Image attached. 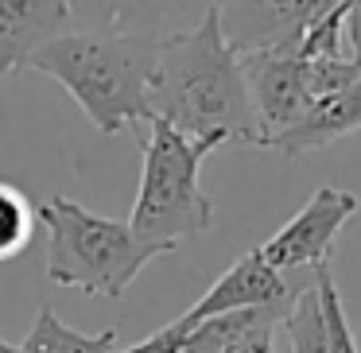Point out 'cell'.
<instances>
[{"mask_svg":"<svg viewBox=\"0 0 361 353\" xmlns=\"http://www.w3.org/2000/svg\"><path fill=\"white\" fill-rule=\"evenodd\" d=\"M311 283H314V268H276L264 260L260 249H249L206 287V295L183 318L195 326L198 318L237 311V306H283L288 311Z\"/></svg>","mask_w":361,"mask_h":353,"instance_id":"7","label":"cell"},{"mask_svg":"<svg viewBox=\"0 0 361 353\" xmlns=\"http://www.w3.org/2000/svg\"><path fill=\"white\" fill-rule=\"evenodd\" d=\"M249 97L260 120V144L299 120L322 94L350 86L361 70L353 55H303L299 47H268L241 55Z\"/></svg>","mask_w":361,"mask_h":353,"instance_id":"5","label":"cell"},{"mask_svg":"<svg viewBox=\"0 0 361 353\" xmlns=\"http://www.w3.org/2000/svg\"><path fill=\"white\" fill-rule=\"evenodd\" d=\"M152 117L171 120L195 140L260 144V120L249 97L241 55L221 35L218 8H206L190 27L159 35L148 86Z\"/></svg>","mask_w":361,"mask_h":353,"instance_id":"1","label":"cell"},{"mask_svg":"<svg viewBox=\"0 0 361 353\" xmlns=\"http://www.w3.org/2000/svg\"><path fill=\"white\" fill-rule=\"evenodd\" d=\"M187 330H190V322H187V318H175V322H167L164 330L148 334L144 342L125 345V349H113V353H183V342H187Z\"/></svg>","mask_w":361,"mask_h":353,"instance_id":"16","label":"cell"},{"mask_svg":"<svg viewBox=\"0 0 361 353\" xmlns=\"http://www.w3.org/2000/svg\"><path fill=\"white\" fill-rule=\"evenodd\" d=\"M272 334H276V326H260V330H252V334L237 337V342L221 345L218 353H276Z\"/></svg>","mask_w":361,"mask_h":353,"instance_id":"17","label":"cell"},{"mask_svg":"<svg viewBox=\"0 0 361 353\" xmlns=\"http://www.w3.org/2000/svg\"><path fill=\"white\" fill-rule=\"evenodd\" d=\"M156 35L66 27L32 55V66L55 78L78 101L86 120L117 136L152 120L148 86L156 66Z\"/></svg>","mask_w":361,"mask_h":353,"instance_id":"2","label":"cell"},{"mask_svg":"<svg viewBox=\"0 0 361 353\" xmlns=\"http://www.w3.org/2000/svg\"><path fill=\"white\" fill-rule=\"evenodd\" d=\"M357 206L361 202H357L353 190L319 187L288 225H280L264 244H260V252H264V260L276 268H319V264H326L330 249H334V237L350 225Z\"/></svg>","mask_w":361,"mask_h":353,"instance_id":"8","label":"cell"},{"mask_svg":"<svg viewBox=\"0 0 361 353\" xmlns=\"http://www.w3.org/2000/svg\"><path fill=\"white\" fill-rule=\"evenodd\" d=\"M350 132H361V70L350 86L322 94L303 117L272 132L260 148H272L280 156H307V151H319Z\"/></svg>","mask_w":361,"mask_h":353,"instance_id":"9","label":"cell"},{"mask_svg":"<svg viewBox=\"0 0 361 353\" xmlns=\"http://www.w3.org/2000/svg\"><path fill=\"white\" fill-rule=\"evenodd\" d=\"M35 213L47 229V280L82 295L121 299L152 260L171 252L140 237L128 221L102 218L63 194H51Z\"/></svg>","mask_w":361,"mask_h":353,"instance_id":"3","label":"cell"},{"mask_svg":"<svg viewBox=\"0 0 361 353\" xmlns=\"http://www.w3.org/2000/svg\"><path fill=\"white\" fill-rule=\"evenodd\" d=\"M0 353H20V345H12V342H4V337H0Z\"/></svg>","mask_w":361,"mask_h":353,"instance_id":"19","label":"cell"},{"mask_svg":"<svg viewBox=\"0 0 361 353\" xmlns=\"http://www.w3.org/2000/svg\"><path fill=\"white\" fill-rule=\"evenodd\" d=\"M280 326L291 342V353H330V330H326V311H322L319 280L288 306Z\"/></svg>","mask_w":361,"mask_h":353,"instance_id":"13","label":"cell"},{"mask_svg":"<svg viewBox=\"0 0 361 353\" xmlns=\"http://www.w3.org/2000/svg\"><path fill=\"white\" fill-rule=\"evenodd\" d=\"M35 225H39V213L27 202V194L12 182H0V264L16 260L27 249Z\"/></svg>","mask_w":361,"mask_h":353,"instance_id":"14","label":"cell"},{"mask_svg":"<svg viewBox=\"0 0 361 353\" xmlns=\"http://www.w3.org/2000/svg\"><path fill=\"white\" fill-rule=\"evenodd\" d=\"M345 43L350 55L361 58V0H345Z\"/></svg>","mask_w":361,"mask_h":353,"instance_id":"18","label":"cell"},{"mask_svg":"<svg viewBox=\"0 0 361 353\" xmlns=\"http://www.w3.org/2000/svg\"><path fill=\"white\" fill-rule=\"evenodd\" d=\"M66 27H74L66 0H0V78L27 66L35 51Z\"/></svg>","mask_w":361,"mask_h":353,"instance_id":"10","label":"cell"},{"mask_svg":"<svg viewBox=\"0 0 361 353\" xmlns=\"http://www.w3.org/2000/svg\"><path fill=\"white\" fill-rule=\"evenodd\" d=\"M214 0H66L74 16V27H94V32H140L156 35L171 20H179L187 8L202 16Z\"/></svg>","mask_w":361,"mask_h":353,"instance_id":"11","label":"cell"},{"mask_svg":"<svg viewBox=\"0 0 361 353\" xmlns=\"http://www.w3.org/2000/svg\"><path fill=\"white\" fill-rule=\"evenodd\" d=\"M221 35L237 55L268 47H299L314 24L345 12V0H214Z\"/></svg>","mask_w":361,"mask_h":353,"instance_id":"6","label":"cell"},{"mask_svg":"<svg viewBox=\"0 0 361 353\" xmlns=\"http://www.w3.org/2000/svg\"><path fill=\"white\" fill-rule=\"evenodd\" d=\"M210 151H218L210 140H195L171 120L152 117L140 140V190L128 225L171 252L206 233L214 225V202L202 190V159Z\"/></svg>","mask_w":361,"mask_h":353,"instance_id":"4","label":"cell"},{"mask_svg":"<svg viewBox=\"0 0 361 353\" xmlns=\"http://www.w3.org/2000/svg\"><path fill=\"white\" fill-rule=\"evenodd\" d=\"M113 349H117V330L82 334V330L66 326L51 306H39L24 345H20V353H113Z\"/></svg>","mask_w":361,"mask_h":353,"instance_id":"12","label":"cell"},{"mask_svg":"<svg viewBox=\"0 0 361 353\" xmlns=\"http://www.w3.org/2000/svg\"><path fill=\"white\" fill-rule=\"evenodd\" d=\"M314 280H319V295H322V311H326V330H330V353H361L357 342H353L350 318H345L342 306V291H338L334 275H330V264L314 268Z\"/></svg>","mask_w":361,"mask_h":353,"instance_id":"15","label":"cell"}]
</instances>
